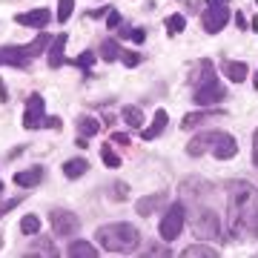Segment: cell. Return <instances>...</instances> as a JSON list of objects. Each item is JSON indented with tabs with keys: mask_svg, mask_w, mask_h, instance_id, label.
<instances>
[{
	"mask_svg": "<svg viewBox=\"0 0 258 258\" xmlns=\"http://www.w3.org/2000/svg\"><path fill=\"white\" fill-rule=\"evenodd\" d=\"M230 241L241 238V230L249 227V215L258 207V189L247 181H230Z\"/></svg>",
	"mask_w": 258,
	"mask_h": 258,
	"instance_id": "6da1fadb",
	"label": "cell"
},
{
	"mask_svg": "<svg viewBox=\"0 0 258 258\" xmlns=\"http://www.w3.org/2000/svg\"><path fill=\"white\" fill-rule=\"evenodd\" d=\"M95 238H98V244H101L103 249H109V252H132V249L141 244V232H138V227L120 221V224L98 227Z\"/></svg>",
	"mask_w": 258,
	"mask_h": 258,
	"instance_id": "7a4b0ae2",
	"label": "cell"
},
{
	"mask_svg": "<svg viewBox=\"0 0 258 258\" xmlns=\"http://www.w3.org/2000/svg\"><path fill=\"white\" fill-rule=\"evenodd\" d=\"M189 155H204V152H212L215 158H221V161H230V158L238 155V144L232 138L230 132H221V129H215V132H204L198 138L189 141V147H186Z\"/></svg>",
	"mask_w": 258,
	"mask_h": 258,
	"instance_id": "3957f363",
	"label": "cell"
},
{
	"mask_svg": "<svg viewBox=\"0 0 258 258\" xmlns=\"http://www.w3.org/2000/svg\"><path fill=\"white\" fill-rule=\"evenodd\" d=\"M192 86H195V103H201V106H210V103L221 101L224 95H227L224 86L218 83V78H215V69H212L210 60H201V63H198Z\"/></svg>",
	"mask_w": 258,
	"mask_h": 258,
	"instance_id": "277c9868",
	"label": "cell"
},
{
	"mask_svg": "<svg viewBox=\"0 0 258 258\" xmlns=\"http://www.w3.org/2000/svg\"><path fill=\"white\" fill-rule=\"evenodd\" d=\"M184 221H186L184 204H172V207L166 210V215L161 218V227H158L161 238H164V241L178 238V235H181V230H184Z\"/></svg>",
	"mask_w": 258,
	"mask_h": 258,
	"instance_id": "5b68a950",
	"label": "cell"
},
{
	"mask_svg": "<svg viewBox=\"0 0 258 258\" xmlns=\"http://www.w3.org/2000/svg\"><path fill=\"white\" fill-rule=\"evenodd\" d=\"M192 230L198 238H218V232H221V221H218V215L212 210H201L195 215L192 221Z\"/></svg>",
	"mask_w": 258,
	"mask_h": 258,
	"instance_id": "8992f818",
	"label": "cell"
},
{
	"mask_svg": "<svg viewBox=\"0 0 258 258\" xmlns=\"http://www.w3.org/2000/svg\"><path fill=\"white\" fill-rule=\"evenodd\" d=\"M49 221H52V230H55V235H60V238H66V235H75V232H78V227H81V221L75 218V212H69V210H52Z\"/></svg>",
	"mask_w": 258,
	"mask_h": 258,
	"instance_id": "52a82bcc",
	"label": "cell"
},
{
	"mask_svg": "<svg viewBox=\"0 0 258 258\" xmlns=\"http://www.w3.org/2000/svg\"><path fill=\"white\" fill-rule=\"evenodd\" d=\"M43 95H29V103H26V112H23V126L26 129H40L43 126Z\"/></svg>",
	"mask_w": 258,
	"mask_h": 258,
	"instance_id": "ba28073f",
	"label": "cell"
},
{
	"mask_svg": "<svg viewBox=\"0 0 258 258\" xmlns=\"http://www.w3.org/2000/svg\"><path fill=\"white\" fill-rule=\"evenodd\" d=\"M227 20H230V12L224 9V6H210V9H204V15H201V23L210 35H218V32L227 26Z\"/></svg>",
	"mask_w": 258,
	"mask_h": 258,
	"instance_id": "9c48e42d",
	"label": "cell"
},
{
	"mask_svg": "<svg viewBox=\"0 0 258 258\" xmlns=\"http://www.w3.org/2000/svg\"><path fill=\"white\" fill-rule=\"evenodd\" d=\"M29 60H32V55L26 52V46H3V49H0V63L26 66Z\"/></svg>",
	"mask_w": 258,
	"mask_h": 258,
	"instance_id": "30bf717a",
	"label": "cell"
},
{
	"mask_svg": "<svg viewBox=\"0 0 258 258\" xmlns=\"http://www.w3.org/2000/svg\"><path fill=\"white\" fill-rule=\"evenodd\" d=\"M49 9H32V12H20L18 15V23L20 26H35V29H43L49 23Z\"/></svg>",
	"mask_w": 258,
	"mask_h": 258,
	"instance_id": "8fae6325",
	"label": "cell"
},
{
	"mask_svg": "<svg viewBox=\"0 0 258 258\" xmlns=\"http://www.w3.org/2000/svg\"><path fill=\"white\" fill-rule=\"evenodd\" d=\"M40 181H43V166H29V169H20L15 175L18 186H37Z\"/></svg>",
	"mask_w": 258,
	"mask_h": 258,
	"instance_id": "7c38bea8",
	"label": "cell"
},
{
	"mask_svg": "<svg viewBox=\"0 0 258 258\" xmlns=\"http://www.w3.org/2000/svg\"><path fill=\"white\" fill-rule=\"evenodd\" d=\"M166 123H169V118H166V109H158V112H155V120H152V123L144 129V141H155L158 135L164 132Z\"/></svg>",
	"mask_w": 258,
	"mask_h": 258,
	"instance_id": "4fadbf2b",
	"label": "cell"
},
{
	"mask_svg": "<svg viewBox=\"0 0 258 258\" xmlns=\"http://www.w3.org/2000/svg\"><path fill=\"white\" fill-rule=\"evenodd\" d=\"M63 46H66V35H57V37H55V43H52V49H49V66H52V69H57V66H63V63H66Z\"/></svg>",
	"mask_w": 258,
	"mask_h": 258,
	"instance_id": "5bb4252c",
	"label": "cell"
},
{
	"mask_svg": "<svg viewBox=\"0 0 258 258\" xmlns=\"http://www.w3.org/2000/svg\"><path fill=\"white\" fill-rule=\"evenodd\" d=\"M166 204V195L164 192H155V195H149V198H141L138 201V212L141 215H152V212L158 210V207H164Z\"/></svg>",
	"mask_w": 258,
	"mask_h": 258,
	"instance_id": "9a60e30c",
	"label": "cell"
},
{
	"mask_svg": "<svg viewBox=\"0 0 258 258\" xmlns=\"http://www.w3.org/2000/svg\"><path fill=\"white\" fill-rule=\"evenodd\" d=\"M212 115H224V112H221V109H212V112H189V115H184V120H181V126H184V129L201 126L204 120H210Z\"/></svg>",
	"mask_w": 258,
	"mask_h": 258,
	"instance_id": "2e32d148",
	"label": "cell"
},
{
	"mask_svg": "<svg viewBox=\"0 0 258 258\" xmlns=\"http://www.w3.org/2000/svg\"><path fill=\"white\" fill-rule=\"evenodd\" d=\"M224 75H227L232 83H241L247 78V63H241V60H227V63H224Z\"/></svg>",
	"mask_w": 258,
	"mask_h": 258,
	"instance_id": "e0dca14e",
	"label": "cell"
},
{
	"mask_svg": "<svg viewBox=\"0 0 258 258\" xmlns=\"http://www.w3.org/2000/svg\"><path fill=\"white\" fill-rule=\"evenodd\" d=\"M86 169H89V161H86V158H72V161L63 164V175L66 178H81Z\"/></svg>",
	"mask_w": 258,
	"mask_h": 258,
	"instance_id": "ac0fdd59",
	"label": "cell"
},
{
	"mask_svg": "<svg viewBox=\"0 0 258 258\" xmlns=\"http://www.w3.org/2000/svg\"><path fill=\"white\" fill-rule=\"evenodd\" d=\"M218 249L215 247H207V244H192V247L184 249V258H215Z\"/></svg>",
	"mask_w": 258,
	"mask_h": 258,
	"instance_id": "d6986e66",
	"label": "cell"
},
{
	"mask_svg": "<svg viewBox=\"0 0 258 258\" xmlns=\"http://www.w3.org/2000/svg\"><path fill=\"white\" fill-rule=\"evenodd\" d=\"M78 129H81L83 138H89V135H98L101 123H98V118H92V115H81V118H78Z\"/></svg>",
	"mask_w": 258,
	"mask_h": 258,
	"instance_id": "ffe728a7",
	"label": "cell"
},
{
	"mask_svg": "<svg viewBox=\"0 0 258 258\" xmlns=\"http://www.w3.org/2000/svg\"><path fill=\"white\" fill-rule=\"evenodd\" d=\"M69 255H83V258H95L98 255V247H92V244H86V241H72L69 244V249H66Z\"/></svg>",
	"mask_w": 258,
	"mask_h": 258,
	"instance_id": "44dd1931",
	"label": "cell"
},
{
	"mask_svg": "<svg viewBox=\"0 0 258 258\" xmlns=\"http://www.w3.org/2000/svg\"><path fill=\"white\" fill-rule=\"evenodd\" d=\"M49 43H52V37H49L46 32H40V35H37L35 40H32V43L26 46V52H29V55H40V52H43Z\"/></svg>",
	"mask_w": 258,
	"mask_h": 258,
	"instance_id": "7402d4cb",
	"label": "cell"
},
{
	"mask_svg": "<svg viewBox=\"0 0 258 258\" xmlns=\"http://www.w3.org/2000/svg\"><path fill=\"white\" fill-rule=\"evenodd\" d=\"M123 118H126L129 126H144V112L138 109V106H123Z\"/></svg>",
	"mask_w": 258,
	"mask_h": 258,
	"instance_id": "603a6c76",
	"label": "cell"
},
{
	"mask_svg": "<svg viewBox=\"0 0 258 258\" xmlns=\"http://www.w3.org/2000/svg\"><path fill=\"white\" fill-rule=\"evenodd\" d=\"M184 26H186L184 15H169V18H166V32H169V35H181Z\"/></svg>",
	"mask_w": 258,
	"mask_h": 258,
	"instance_id": "cb8c5ba5",
	"label": "cell"
},
{
	"mask_svg": "<svg viewBox=\"0 0 258 258\" xmlns=\"http://www.w3.org/2000/svg\"><path fill=\"white\" fill-rule=\"evenodd\" d=\"M101 55H103V60H118V57H120V46L115 43V40H103V43H101Z\"/></svg>",
	"mask_w": 258,
	"mask_h": 258,
	"instance_id": "d4e9b609",
	"label": "cell"
},
{
	"mask_svg": "<svg viewBox=\"0 0 258 258\" xmlns=\"http://www.w3.org/2000/svg\"><path fill=\"white\" fill-rule=\"evenodd\" d=\"M20 230L26 232V235H35L40 230V221H37L35 215H23V221H20Z\"/></svg>",
	"mask_w": 258,
	"mask_h": 258,
	"instance_id": "484cf974",
	"label": "cell"
},
{
	"mask_svg": "<svg viewBox=\"0 0 258 258\" xmlns=\"http://www.w3.org/2000/svg\"><path fill=\"white\" fill-rule=\"evenodd\" d=\"M72 9H75V0H60L57 3V20L63 23V20L72 18Z\"/></svg>",
	"mask_w": 258,
	"mask_h": 258,
	"instance_id": "4316f807",
	"label": "cell"
},
{
	"mask_svg": "<svg viewBox=\"0 0 258 258\" xmlns=\"http://www.w3.org/2000/svg\"><path fill=\"white\" fill-rule=\"evenodd\" d=\"M101 158L106 166H120V155H115V149L112 147H101Z\"/></svg>",
	"mask_w": 258,
	"mask_h": 258,
	"instance_id": "83f0119b",
	"label": "cell"
},
{
	"mask_svg": "<svg viewBox=\"0 0 258 258\" xmlns=\"http://www.w3.org/2000/svg\"><path fill=\"white\" fill-rule=\"evenodd\" d=\"M92 60H95V52H83V55H78V57H75L72 63H75V66H81L83 72L89 75V66H92Z\"/></svg>",
	"mask_w": 258,
	"mask_h": 258,
	"instance_id": "f1b7e54d",
	"label": "cell"
},
{
	"mask_svg": "<svg viewBox=\"0 0 258 258\" xmlns=\"http://www.w3.org/2000/svg\"><path fill=\"white\" fill-rule=\"evenodd\" d=\"M120 37H132L135 43H144L147 40V32L144 29H126V32H120Z\"/></svg>",
	"mask_w": 258,
	"mask_h": 258,
	"instance_id": "f546056e",
	"label": "cell"
},
{
	"mask_svg": "<svg viewBox=\"0 0 258 258\" xmlns=\"http://www.w3.org/2000/svg\"><path fill=\"white\" fill-rule=\"evenodd\" d=\"M120 60H123L126 66H138L141 63V55H138V52H120Z\"/></svg>",
	"mask_w": 258,
	"mask_h": 258,
	"instance_id": "4dcf8cb0",
	"label": "cell"
},
{
	"mask_svg": "<svg viewBox=\"0 0 258 258\" xmlns=\"http://www.w3.org/2000/svg\"><path fill=\"white\" fill-rule=\"evenodd\" d=\"M118 23H120V15H118V12H109V18H106V26H109V29H118Z\"/></svg>",
	"mask_w": 258,
	"mask_h": 258,
	"instance_id": "1f68e13d",
	"label": "cell"
},
{
	"mask_svg": "<svg viewBox=\"0 0 258 258\" xmlns=\"http://www.w3.org/2000/svg\"><path fill=\"white\" fill-rule=\"evenodd\" d=\"M18 198H15V201H6V204H0V218H3V215H6V212H9V210H15V207H18Z\"/></svg>",
	"mask_w": 258,
	"mask_h": 258,
	"instance_id": "d6a6232c",
	"label": "cell"
},
{
	"mask_svg": "<svg viewBox=\"0 0 258 258\" xmlns=\"http://www.w3.org/2000/svg\"><path fill=\"white\" fill-rule=\"evenodd\" d=\"M126 184H115V198H120V201H126Z\"/></svg>",
	"mask_w": 258,
	"mask_h": 258,
	"instance_id": "836d02e7",
	"label": "cell"
},
{
	"mask_svg": "<svg viewBox=\"0 0 258 258\" xmlns=\"http://www.w3.org/2000/svg\"><path fill=\"white\" fill-rule=\"evenodd\" d=\"M249 230H252V232L258 235V207L252 210V215H249Z\"/></svg>",
	"mask_w": 258,
	"mask_h": 258,
	"instance_id": "e575fe53",
	"label": "cell"
},
{
	"mask_svg": "<svg viewBox=\"0 0 258 258\" xmlns=\"http://www.w3.org/2000/svg\"><path fill=\"white\" fill-rule=\"evenodd\" d=\"M112 141H115V144H120V147H126V144H129V135H123V132H115V135H112Z\"/></svg>",
	"mask_w": 258,
	"mask_h": 258,
	"instance_id": "d590c367",
	"label": "cell"
},
{
	"mask_svg": "<svg viewBox=\"0 0 258 258\" xmlns=\"http://www.w3.org/2000/svg\"><path fill=\"white\" fill-rule=\"evenodd\" d=\"M149 255H169V247H149Z\"/></svg>",
	"mask_w": 258,
	"mask_h": 258,
	"instance_id": "8d00e7d4",
	"label": "cell"
},
{
	"mask_svg": "<svg viewBox=\"0 0 258 258\" xmlns=\"http://www.w3.org/2000/svg\"><path fill=\"white\" fill-rule=\"evenodd\" d=\"M252 161L258 166V129H255V135H252Z\"/></svg>",
	"mask_w": 258,
	"mask_h": 258,
	"instance_id": "74e56055",
	"label": "cell"
},
{
	"mask_svg": "<svg viewBox=\"0 0 258 258\" xmlns=\"http://www.w3.org/2000/svg\"><path fill=\"white\" fill-rule=\"evenodd\" d=\"M43 126H52V129H60L63 123H60V118H46L43 120Z\"/></svg>",
	"mask_w": 258,
	"mask_h": 258,
	"instance_id": "f35d334b",
	"label": "cell"
},
{
	"mask_svg": "<svg viewBox=\"0 0 258 258\" xmlns=\"http://www.w3.org/2000/svg\"><path fill=\"white\" fill-rule=\"evenodd\" d=\"M6 98H9V92H6V83L0 81V101H6Z\"/></svg>",
	"mask_w": 258,
	"mask_h": 258,
	"instance_id": "ab89813d",
	"label": "cell"
},
{
	"mask_svg": "<svg viewBox=\"0 0 258 258\" xmlns=\"http://www.w3.org/2000/svg\"><path fill=\"white\" fill-rule=\"evenodd\" d=\"M207 3H210V6H227L230 0H207Z\"/></svg>",
	"mask_w": 258,
	"mask_h": 258,
	"instance_id": "60d3db41",
	"label": "cell"
},
{
	"mask_svg": "<svg viewBox=\"0 0 258 258\" xmlns=\"http://www.w3.org/2000/svg\"><path fill=\"white\" fill-rule=\"evenodd\" d=\"M252 83H255V89H258V72H255V78H252Z\"/></svg>",
	"mask_w": 258,
	"mask_h": 258,
	"instance_id": "b9f144b4",
	"label": "cell"
},
{
	"mask_svg": "<svg viewBox=\"0 0 258 258\" xmlns=\"http://www.w3.org/2000/svg\"><path fill=\"white\" fill-rule=\"evenodd\" d=\"M0 192H3V184H0Z\"/></svg>",
	"mask_w": 258,
	"mask_h": 258,
	"instance_id": "7bdbcfd3",
	"label": "cell"
}]
</instances>
